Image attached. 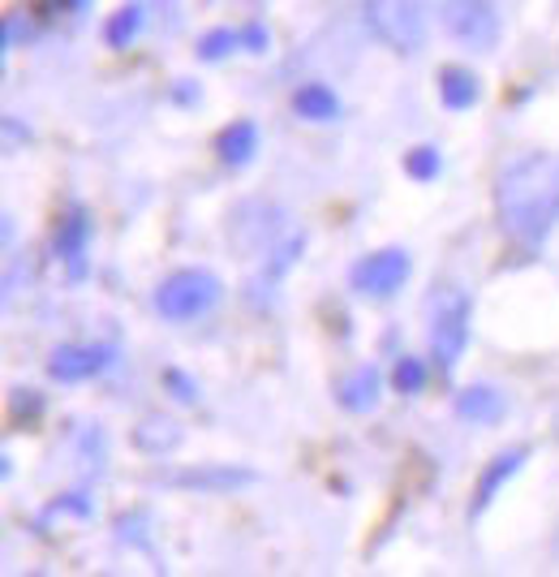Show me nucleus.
<instances>
[{"instance_id": "9b49d317", "label": "nucleus", "mask_w": 559, "mask_h": 577, "mask_svg": "<svg viewBox=\"0 0 559 577\" xmlns=\"http://www.w3.org/2000/svg\"><path fill=\"white\" fill-rule=\"evenodd\" d=\"M302 246H306V237L302 233H293V237H284L280 246H271L267 254H263V272L250 280V298L258 293V289H276L280 280H284V272L297 263V254H302Z\"/></svg>"}, {"instance_id": "dca6fc26", "label": "nucleus", "mask_w": 559, "mask_h": 577, "mask_svg": "<svg viewBox=\"0 0 559 577\" xmlns=\"http://www.w3.org/2000/svg\"><path fill=\"white\" fill-rule=\"evenodd\" d=\"M177 482L194 491H228V487H250L254 474L250 469H186L177 474Z\"/></svg>"}, {"instance_id": "2eb2a0df", "label": "nucleus", "mask_w": 559, "mask_h": 577, "mask_svg": "<svg viewBox=\"0 0 559 577\" xmlns=\"http://www.w3.org/2000/svg\"><path fill=\"white\" fill-rule=\"evenodd\" d=\"M134 444L142 449V453H173L177 444H181V427L173 423V418H142L138 427H134Z\"/></svg>"}, {"instance_id": "393cba45", "label": "nucleus", "mask_w": 559, "mask_h": 577, "mask_svg": "<svg viewBox=\"0 0 559 577\" xmlns=\"http://www.w3.org/2000/svg\"><path fill=\"white\" fill-rule=\"evenodd\" d=\"M56 509H69V513H78V517H91V504H87V500H78V496H65Z\"/></svg>"}, {"instance_id": "5701e85b", "label": "nucleus", "mask_w": 559, "mask_h": 577, "mask_svg": "<svg viewBox=\"0 0 559 577\" xmlns=\"http://www.w3.org/2000/svg\"><path fill=\"white\" fill-rule=\"evenodd\" d=\"M17 35L26 39L30 30H26V22H22L17 13H9V17H4V52H9V48H17Z\"/></svg>"}, {"instance_id": "4be33fe9", "label": "nucleus", "mask_w": 559, "mask_h": 577, "mask_svg": "<svg viewBox=\"0 0 559 577\" xmlns=\"http://www.w3.org/2000/svg\"><path fill=\"white\" fill-rule=\"evenodd\" d=\"M164 384L173 388V397H177V401H194V397H199L194 379H190V375H181V371H164Z\"/></svg>"}, {"instance_id": "6e6552de", "label": "nucleus", "mask_w": 559, "mask_h": 577, "mask_svg": "<svg viewBox=\"0 0 559 577\" xmlns=\"http://www.w3.org/2000/svg\"><path fill=\"white\" fill-rule=\"evenodd\" d=\"M379 392H383V375H379L374 362L353 366V371L335 384V401H340V410H348V414H370V410L379 405Z\"/></svg>"}, {"instance_id": "f257e3e1", "label": "nucleus", "mask_w": 559, "mask_h": 577, "mask_svg": "<svg viewBox=\"0 0 559 577\" xmlns=\"http://www.w3.org/2000/svg\"><path fill=\"white\" fill-rule=\"evenodd\" d=\"M495 216L508 241L538 250L559 225V155H525L495 181Z\"/></svg>"}, {"instance_id": "20e7f679", "label": "nucleus", "mask_w": 559, "mask_h": 577, "mask_svg": "<svg viewBox=\"0 0 559 577\" xmlns=\"http://www.w3.org/2000/svg\"><path fill=\"white\" fill-rule=\"evenodd\" d=\"M440 22L444 30L465 43L469 52H491L504 35V22H499V9L495 0H444L440 4Z\"/></svg>"}, {"instance_id": "f03ea898", "label": "nucleus", "mask_w": 559, "mask_h": 577, "mask_svg": "<svg viewBox=\"0 0 559 577\" xmlns=\"http://www.w3.org/2000/svg\"><path fill=\"white\" fill-rule=\"evenodd\" d=\"M361 22L388 52L414 57L427 43V4L422 0H361Z\"/></svg>"}, {"instance_id": "423d86ee", "label": "nucleus", "mask_w": 559, "mask_h": 577, "mask_svg": "<svg viewBox=\"0 0 559 577\" xmlns=\"http://www.w3.org/2000/svg\"><path fill=\"white\" fill-rule=\"evenodd\" d=\"M405 280H409V254L396 250V246L374 250V254H366V259H357L348 267V285L361 298H392Z\"/></svg>"}, {"instance_id": "4468645a", "label": "nucleus", "mask_w": 559, "mask_h": 577, "mask_svg": "<svg viewBox=\"0 0 559 577\" xmlns=\"http://www.w3.org/2000/svg\"><path fill=\"white\" fill-rule=\"evenodd\" d=\"M456 414L469 418V423H495V418H504V397H499L491 384L460 388V392H456Z\"/></svg>"}, {"instance_id": "6ab92c4d", "label": "nucleus", "mask_w": 559, "mask_h": 577, "mask_svg": "<svg viewBox=\"0 0 559 577\" xmlns=\"http://www.w3.org/2000/svg\"><path fill=\"white\" fill-rule=\"evenodd\" d=\"M440 168H444V160H440L435 147H414V151L405 155V173H409L414 181H435Z\"/></svg>"}, {"instance_id": "7ed1b4c3", "label": "nucleus", "mask_w": 559, "mask_h": 577, "mask_svg": "<svg viewBox=\"0 0 559 577\" xmlns=\"http://www.w3.org/2000/svg\"><path fill=\"white\" fill-rule=\"evenodd\" d=\"M224 285L216 272H207V267H181V272H173L160 289H155V311L164 315V319H199V315H207L216 302H220Z\"/></svg>"}, {"instance_id": "9d476101", "label": "nucleus", "mask_w": 559, "mask_h": 577, "mask_svg": "<svg viewBox=\"0 0 559 577\" xmlns=\"http://www.w3.org/2000/svg\"><path fill=\"white\" fill-rule=\"evenodd\" d=\"M525 457H530V449H512V453H499V457H491L486 462V469H482V478H478V491H473V517L499 496V487L525 465Z\"/></svg>"}, {"instance_id": "1a4fd4ad", "label": "nucleus", "mask_w": 559, "mask_h": 577, "mask_svg": "<svg viewBox=\"0 0 559 577\" xmlns=\"http://www.w3.org/2000/svg\"><path fill=\"white\" fill-rule=\"evenodd\" d=\"M87 237H91V221H87L82 208H74V212L56 225V237H52V246H56V254L69 263V276H74V280H82V272H87V263H82Z\"/></svg>"}, {"instance_id": "0eeeda50", "label": "nucleus", "mask_w": 559, "mask_h": 577, "mask_svg": "<svg viewBox=\"0 0 559 577\" xmlns=\"http://www.w3.org/2000/svg\"><path fill=\"white\" fill-rule=\"evenodd\" d=\"M109 362H112L109 346H61L52 353L48 371H52V379H61V384H78V379L100 375Z\"/></svg>"}, {"instance_id": "aec40b11", "label": "nucleus", "mask_w": 559, "mask_h": 577, "mask_svg": "<svg viewBox=\"0 0 559 577\" xmlns=\"http://www.w3.org/2000/svg\"><path fill=\"white\" fill-rule=\"evenodd\" d=\"M237 43H241V35H237V30L216 26V30H207V35L199 39V57H203V61H224V57H228Z\"/></svg>"}, {"instance_id": "f8f14e48", "label": "nucleus", "mask_w": 559, "mask_h": 577, "mask_svg": "<svg viewBox=\"0 0 559 577\" xmlns=\"http://www.w3.org/2000/svg\"><path fill=\"white\" fill-rule=\"evenodd\" d=\"M440 100H444V109H452V113L473 109V104L482 100L478 74H469V70H460V65H447L444 74H440Z\"/></svg>"}, {"instance_id": "a211bd4d", "label": "nucleus", "mask_w": 559, "mask_h": 577, "mask_svg": "<svg viewBox=\"0 0 559 577\" xmlns=\"http://www.w3.org/2000/svg\"><path fill=\"white\" fill-rule=\"evenodd\" d=\"M138 30H142V4H125L109 17L104 39H109V48H129Z\"/></svg>"}, {"instance_id": "f3484780", "label": "nucleus", "mask_w": 559, "mask_h": 577, "mask_svg": "<svg viewBox=\"0 0 559 577\" xmlns=\"http://www.w3.org/2000/svg\"><path fill=\"white\" fill-rule=\"evenodd\" d=\"M293 109H297V116H306V121H332V116L340 113V100H335L332 87L306 83V87L293 96Z\"/></svg>"}, {"instance_id": "39448f33", "label": "nucleus", "mask_w": 559, "mask_h": 577, "mask_svg": "<svg viewBox=\"0 0 559 577\" xmlns=\"http://www.w3.org/2000/svg\"><path fill=\"white\" fill-rule=\"evenodd\" d=\"M465 346H469V298L456 289H444L431 302V349H435L440 366L452 371Z\"/></svg>"}, {"instance_id": "ddd939ff", "label": "nucleus", "mask_w": 559, "mask_h": 577, "mask_svg": "<svg viewBox=\"0 0 559 577\" xmlns=\"http://www.w3.org/2000/svg\"><path fill=\"white\" fill-rule=\"evenodd\" d=\"M216 151H220L224 164H232V168L250 164V160H254V151H258V125H254V121H232L228 129H220Z\"/></svg>"}, {"instance_id": "412c9836", "label": "nucleus", "mask_w": 559, "mask_h": 577, "mask_svg": "<svg viewBox=\"0 0 559 577\" xmlns=\"http://www.w3.org/2000/svg\"><path fill=\"white\" fill-rule=\"evenodd\" d=\"M392 379H396L401 392H422V388H427V366H422V358H396Z\"/></svg>"}, {"instance_id": "b1692460", "label": "nucleus", "mask_w": 559, "mask_h": 577, "mask_svg": "<svg viewBox=\"0 0 559 577\" xmlns=\"http://www.w3.org/2000/svg\"><path fill=\"white\" fill-rule=\"evenodd\" d=\"M241 43H245V52H267V30L263 26H245Z\"/></svg>"}]
</instances>
